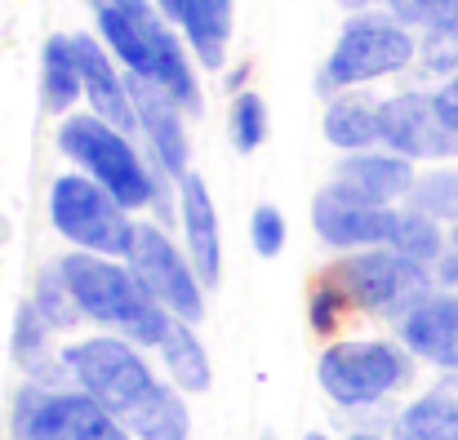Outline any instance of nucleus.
Instances as JSON below:
<instances>
[{
	"mask_svg": "<svg viewBox=\"0 0 458 440\" xmlns=\"http://www.w3.org/2000/svg\"><path fill=\"white\" fill-rule=\"evenodd\" d=\"M36 311L45 316V325L49 329H72L76 325V316H85L81 307H76V298L67 290V281H63V267L54 263V267H45L40 276H36Z\"/></svg>",
	"mask_w": 458,
	"mask_h": 440,
	"instance_id": "obj_26",
	"label": "nucleus"
},
{
	"mask_svg": "<svg viewBox=\"0 0 458 440\" xmlns=\"http://www.w3.org/2000/svg\"><path fill=\"white\" fill-rule=\"evenodd\" d=\"M49 223L81 254H103V258H121V263H125V254L134 245V232H139L130 209L107 187H98L89 173L54 178V187H49Z\"/></svg>",
	"mask_w": 458,
	"mask_h": 440,
	"instance_id": "obj_6",
	"label": "nucleus"
},
{
	"mask_svg": "<svg viewBox=\"0 0 458 440\" xmlns=\"http://www.w3.org/2000/svg\"><path fill=\"white\" fill-rule=\"evenodd\" d=\"M347 307V298H343V290L325 276L320 285H316V293H311V325L325 334V329H334L338 325V311Z\"/></svg>",
	"mask_w": 458,
	"mask_h": 440,
	"instance_id": "obj_31",
	"label": "nucleus"
},
{
	"mask_svg": "<svg viewBox=\"0 0 458 440\" xmlns=\"http://www.w3.org/2000/svg\"><path fill=\"white\" fill-rule=\"evenodd\" d=\"M329 281L343 290L347 307L378 311V316H392V320L410 316L423 298L437 293L432 290V285H437L432 267H423V263H414V258H405V254H396V250H387V245L347 254V258L334 267Z\"/></svg>",
	"mask_w": 458,
	"mask_h": 440,
	"instance_id": "obj_8",
	"label": "nucleus"
},
{
	"mask_svg": "<svg viewBox=\"0 0 458 440\" xmlns=\"http://www.w3.org/2000/svg\"><path fill=\"white\" fill-rule=\"evenodd\" d=\"M227 130H232V143L236 151H259V147L267 143V103L259 98V94H236V103H232V116H227Z\"/></svg>",
	"mask_w": 458,
	"mask_h": 440,
	"instance_id": "obj_27",
	"label": "nucleus"
},
{
	"mask_svg": "<svg viewBox=\"0 0 458 440\" xmlns=\"http://www.w3.org/2000/svg\"><path fill=\"white\" fill-rule=\"evenodd\" d=\"M303 440H329V436H320V432H307V436Z\"/></svg>",
	"mask_w": 458,
	"mask_h": 440,
	"instance_id": "obj_37",
	"label": "nucleus"
},
{
	"mask_svg": "<svg viewBox=\"0 0 458 440\" xmlns=\"http://www.w3.org/2000/svg\"><path fill=\"white\" fill-rule=\"evenodd\" d=\"M178 27L187 31V45L205 67H223L232 36V0H182Z\"/></svg>",
	"mask_w": 458,
	"mask_h": 440,
	"instance_id": "obj_20",
	"label": "nucleus"
},
{
	"mask_svg": "<svg viewBox=\"0 0 458 440\" xmlns=\"http://www.w3.org/2000/svg\"><path fill=\"white\" fill-rule=\"evenodd\" d=\"M58 267H63V281L76 298V307L89 320L107 325L116 338H130L139 347H160L165 343L174 316L143 290V281L130 272V263L72 250Z\"/></svg>",
	"mask_w": 458,
	"mask_h": 440,
	"instance_id": "obj_3",
	"label": "nucleus"
},
{
	"mask_svg": "<svg viewBox=\"0 0 458 440\" xmlns=\"http://www.w3.org/2000/svg\"><path fill=\"white\" fill-rule=\"evenodd\" d=\"M419 173H414V160L387 151V147H369V151H352L343 156V165L334 169V191L338 196H352L360 205H396L414 191Z\"/></svg>",
	"mask_w": 458,
	"mask_h": 440,
	"instance_id": "obj_13",
	"label": "nucleus"
},
{
	"mask_svg": "<svg viewBox=\"0 0 458 440\" xmlns=\"http://www.w3.org/2000/svg\"><path fill=\"white\" fill-rule=\"evenodd\" d=\"M130 76V72H125ZM130 94H134V112H139V130H143V139L152 147L156 165L169 173V178H187L191 169H187V156H191V147H187V125H182V107L160 89L152 80H139V76H130Z\"/></svg>",
	"mask_w": 458,
	"mask_h": 440,
	"instance_id": "obj_15",
	"label": "nucleus"
},
{
	"mask_svg": "<svg viewBox=\"0 0 458 440\" xmlns=\"http://www.w3.org/2000/svg\"><path fill=\"white\" fill-rule=\"evenodd\" d=\"M81 94H85V85H81L72 36H49L40 49V103H45V112H67Z\"/></svg>",
	"mask_w": 458,
	"mask_h": 440,
	"instance_id": "obj_22",
	"label": "nucleus"
},
{
	"mask_svg": "<svg viewBox=\"0 0 458 440\" xmlns=\"http://www.w3.org/2000/svg\"><path fill=\"white\" fill-rule=\"evenodd\" d=\"M396 22H405L410 31H437V27H454L458 22V0H387L383 4Z\"/></svg>",
	"mask_w": 458,
	"mask_h": 440,
	"instance_id": "obj_28",
	"label": "nucleus"
},
{
	"mask_svg": "<svg viewBox=\"0 0 458 440\" xmlns=\"http://www.w3.org/2000/svg\"><path fill=\"white\" fill-rule=\"evenodd\" d=\"M72 49H76L81 85H85V98H89L94 116H103V121H107V125H116L121 134H134V130H139V112H134L130 76H121V72H116L112 49H107L98 36H85V31H76V36H72Z\"/></svg>",
	"mask_w": 458,
	"mask_h": 440,
	"instance_id": "obj_14",
	"label": "nucleus"
},
{
	"mask_svg": "<svg viewBox=\"0 0 458 440\" xmlns=\"http://www.w3.org/2000/svg\"><path fill=\"white\" fill-rule=\"evenodd\" d=\"M441 89H445V94H450V98H454V103H458V76H450V80H445Z\"/></svg>",
	"mask_w": 458,
	"mask_h": 440,
	"instance_id": "obj_34",
	"label": "nucleus"
},
{
	"mask_svg": "<svg viewBox=\"0 0 458 440\" xmlns=\"http://www.w3.org/2000/svg\"><path fill=\"white\" fill-rule=\"evenodd\" d=\"M125 263H130V272L143 281V290L152 293L174 320L196 325V320L205 316V281H200V272L191 267V258H187L160 227L139 223Z\"/></svg>",
	"mask_w": 458,
	"mask_h": 440,
	"instance_id": "obj_11",
	"label": "nucleus"
},
{
	"mask_svg": "<svg viewBox=\"0 0 458 440\" xmlns=\"http://www.w3.org/2000/svg\"><path fill=\"white\" fill-rule=\"evenodd\" d=\"M347 440H383V436H374V432H352Z\"/></svg>",
	"mask_w": 458,
	"mask_h": 440,
	"instance_id": "obj_35",
	"label": "nucleus"
},
{
	"mask_svg": "<svg viewBox=\"0 0 458 440\" xmlns=\"http://www.w3.org/2000/svg\"><path fill=\"white\" fill-rule=\"evenodd\" d=\"M89 9L98 18V40L130 76L160 85L182 112H200L196 72L156 0H89Z\"/></svg>",
	"mask_w": 458,
	"mask_h": 440,
	"instance_id": "obj_2",
	"label": "nucleus"
},
{
	"mask_svg": "<svg viewBox=\"0 0 458 440\" xmlns=\"http://www.w3.org/2000/svg\"><path fill=\"white\" fill-rule=\"evenodd\" d=\"M414 374V356L401 343L356 338V343H329L316 360L320 392L343 410H365L387 401L396 387H405Z\"/></svg>",
	"mask_w": 458,
	"mask_h": 440,
	"instance_id": "obj_7",
	"label": "nucleus"
},
{
	"mask_svg": "<svg viewBox=\"0 0 458 440\" xmlns=\"http://www.w3.org/2000/svg\"><path fill=\"white\" fill-rule=\"evenodd\" d=\"M387 250H396V254H405V258H414L423 267H437L445 258V250H450V236L441 232V223L432 214L410 205V209H396V232H392Z\"/></svg>",
	"mask_w": 458,
	"mask_h": 440,
	"instance_id": "obj_23",
	"label": "nucleus"
},
{
	"mask_svg": "<svg viewBox=\"0 0 458 440\" xmlns=\"http://www.w3.org/2000/svg\"><path fill=\"white\" fill-rule=\"evenodd\" d=\"M58 147L81 173H89L98 187H107L125 209H143L156 200V178L148 160L130 143V134L107 125L103 116H94V112L67 116L58 125Z\"/></svg>",
	"mask_w": 458,
	"mask_h": 440,
	"instance_id": "obj_4",
	"label": "nucleus"
},
{
	"mask_svg": "<svg viewBox=\"0 0 458 440\" xmlns=\"http://www.w3.org/2000/svg\"><path fill=\"white\" fill-rule=\"evenodd\" d=\"M250 241H254L259 258H276L285 250V214L276 205H259L250 214Z\"/></svg>",
	"mask_w": 458,
	"mask_h": 440,
	"instance_id": "obj_30",
	"label": "nucleus"
},
{
	"mask_svg": "<svg viewBox=\"0 0 458 440\" xmlns=\"http://www.w3.org/2000/svg\"><path fill=\"white\" fill-rule=\"evenodd\" d=\"M160 4V13L169 18V22H178V13H182V0H156Z\"/></svg>",
	"mask_w": 458,
	"mask_h": 440,
	"instance_id": "obj_33",
	"label": "nucleus"
},
{
	"mask_svg": "<svg viewBox=\"0 0 458 440\" xmlns=\"http://www.w3.org/2000/svg\"><path fill=\"white\" fill-rule=\"evenodd\" d=\"M63 365L72 387L89 392L134 440H187L191 414L178 387H165L143 360L139 343L103 334L63 347Z\"/></svg>",
	"mask_w": 458,
	"mask_h": 440,
	"instance_id": "obj_1",
	"label": "nucleus"
},
{
	"mask_svg": "<svg viewBox=\"0 0 458 440\" xmlns=\"http://www.w3.org/2000/svg\"><path fill=\"white\" fill-rule=\"evenodd\" d=\"M378 4H387V0H343V9H352V13H369Z\"/></svg>",
	"mask_w": 458,
	"mask_h": 440,
	"instance_id": "obj_32",
	"label": "nucleus"
},
{
	"mask_svg": "<svg viewBox=\"0 0 458 440\" xmlns=\"http://www.w3.org/2000/svg\"><path fill=\"white\" fill-rule=\"evenodd\" d=\"M401 325V347L419 360L441 365L445 374H458V290H441L423 298Z\"/></svg>",
	"mask_w": 458,
	"mask_h": 440,
	"instance_id": "obj_16",
	"label": "nucleus"
},
{
	"mask_svg": "<svg viewBox=\"0 0 458 440\" xmlns=\"http://www.w3.org/2000/svg\"><path fill=\"white\" fill-rule=\"evenodd\" d=\"M392 440H458V374L437 378L423 396H414L392 419Z\"/></svg>",
	"mask_w": 458,
	"mask_h": 440,
	"instance_id": "obj_18",
	"label": "nucleus"
},
{
	"mask_svg": "<svg viewBox=\"0 0 458 440\" xmlns=\"http://www.w3.org/2000/svg\"><path fill=\"white\" fill-rule=\"evenodd\" d=\"M419 58L432 76H458V22L454 27H437V31H423V45H419Z\"/></svg>",
	"mask_w": 458,
	"mask_h": 440,
	"instance_id": "obj_29",
	"label": "nucleus"
},
{
	"mask_svg": "<svg viewBox=\"0 0 458 440\" xmlns=\"http://www.w3.org/2000/svg\"><path fill=\"white\" fill-rule=\"evenodd\" d=\"M325 143L338 151H369L383 147V130H378V103L360 98V94H338L325 107Z\"/></svg>",
	"mask_w": 458,
	"mask_h": 440,
	"instance_id": "obj_19",
	"label": "nucleus"
},
{
	"mask_svg": "<svg viewBox=\"0 0 458 440\" xmlns=\"http://www.w3.org/2000/svg\"><path fill=\"white\" fill-rule=\"evenodd\" d=\"M263 440H276V436H263Z\"/></svg>",
	"mask_w": 458,
	"mask_h": 440,
	"instance_id": "obj_38",
	"label": "nucleus"
},
{
	"mask_svg": "<svg viewBox=\"0 0 458 440\" xmlns=\"http://www.w3.org/2000/svg\"><path fill=\"white\" fill-rule=\"evenodd\" d=\"M419 54V40L405 22H396L387 9H369V13H356L343 22L325 67H320V89H356V85H369V80H383V76H396L414 63Z\"/></svg>",
	"mask_w": 458,
	"mask_h": 440,
	"instance_id": "obj_5",
	"label": "nucleus"
},
{
	"mask_svg": "<svg viewBox=\"0 0 458 440\" xmlns=\"http://www.w3.org/2000/svg\"><path fill=\"white\" fill-rule=\"evenodd\" d=\"M450 250H458V223H454V232H450Z\"/></svg>",
	"mask_w": 458,
	"mask_h": 440,
	"instance_id": "obj_36",
	"label": "nucleus"
},
{
	"mask_svg": "<svg viewBox=\"0 0 458 440\" xmlns=\"http://www.w3.org/2000/svg\"><path fill=\"white\" fill-rule=\"evenodd\" d=\"M178 223L187 236V258L200 272L205 290L223 281V232H218V209L200 173L178 178Z\"/></svg>",
	"mask_w": 458,
	"mask_h": 440,
	"instance_id": "obj_17",
	"label": "nucleus"
},
{
	"mask_svg": "<svg viewBox=\"0 0 458 440\" xmlns=\"http://www.w3.org/2000/svg\"><path fill=\"white\" fill-rule=\"evenodd\" d=\"M9 427L18 440H134L89 392L40 383L18 387Z\"/></svg>",
	"mask_w": 458,
	"mask_h": 440,
	"instance_id": "obj_9",
	"label": "nucleus"
},
{
	"mask_svg": "<svg viewBox=\"0 0 458 440\" xmlns=\"http://www.w3.org/2000/svg\"><path fill=\"white\" fill-rule=\"evenodd\" d=\"M311 227L334 250H352V254L356 250H378L396 232V209L392 205H360V200L338 196L334 187H325L311 205Z\"/></svg>",
	"mask_w": 458,
	"mask_h": 440,
	"instance_id": "obj_12",
	"label": "nucleus"
},
{
	"mask_svg": "<svg viewBox=\"0 0 458 440\" xmlns=\"http://www.w3.org/2000/svg\"><path fill=\"white\" fill-rule=\"evenodd\" d=\"M156 351H160V360H165V369H169V378H174L178 392H187V396L209 392V383H214L209 351H205V343L196 338V329L187 320H174L169 334H165V343Z\"/></svg>",
	"mask_w": 458,
	"mask_h": 440,
	"instance_id": "obj_21",
	"label": "nucleus"
},
{
	"mask_svg": "<svg viewBox=\"0 0 458 440\" xmlns=\"http://www.w3.org/2000/svg\"><path fill=\"white\" fill-rule=\"evenodd\" d=\"M410 205L432 214L437 223H458V165H441L423 173L410 191Z\"/></svg>",
	"mask_w": 458,
	"mask_h": 440,
	"instance_id": "obj_25",
	"label": "nucleus"
},
{
	"mask_svg": "<svg viewBox=\"0 0 458 440\" xmlns=\"http://www.w3.org/2000/svg\"><path fill=\"white\" fill-rule=\"evenodd\" d=\"M383 147L405 160H458V103L437 89H405L378 103Z\"/></svg>",
	"mask_w": 458,
	"mask_h": 440,
	"instance_id": "obj_10",
	"label": "nucleus"
},
{
	"mask_svg": "<svg viewBox=\"0 0 458 440\" xmlns=\"http://www.w3.org/2000/svg\"><path fill=\"white\" fill-rule=\"evenodd\" d=\"M13 356H18V365L31 374V383L45 378V365H49V325H45V316L36 311V302H22V307H18V320H13Z\"/></svg>",
	"mask_w": 458,
	"mask_h": 440,
	"instance_id": "obj_24",
	"label": "nucleus"
}]
</instances>
